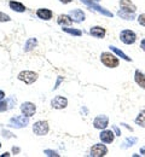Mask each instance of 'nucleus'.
Returning <instances> with one entry per match:
<instances>
[{
    "label": "nucleus",
    "mask_w": 145,
    "mask_h": 157,
    "mask_svg": "<svg viewBox=\"0 0 145 157\" xmlns=\"http://www.w3.org/2000/svg\"><path fill=\"white\" fill-rule=\"evenodd\" d=\"M101 60L108 68H116L119 65V59L116 58L111 52H103L101 56Z\"/></svg>",
    "instance_id": "nucleus-1"
},
{
    "label": "nucleus",
    "mask_w": 145,
    "mask_h": 157,
    "mask_svg": "<svg viewBox=\"0 0 145 157\" xmlns=\"http://www.w3.org/2000/svg\"><path fill=\"white\" fill-rule=\"evenodd\" d=\"M28 123H29V117H27L25 115L12 117L9 121V126L12 128H24V127H27Z\"/></svg>",
    "instance_id": "nucleus-2"
},
{
    "label": "nucleus",
    "mask_w": 145,
    "mask_h": 157,
    "mask_svg": "<svg viewBox=\"0 0 145 157\" xmlns=\"http://www.w3.org/2000/svg\"><path fill=\"white\" fill-rule=\"evenodd\" d=\"M81 2H83L85 5H87L91 10L93 9L94 11H97V12H99V13H102L104 16H108V17H113L114 15H113V12H110V11H108L106 9H104L102 6H99L96 1H93V0H81Z\"/></svg>",
    "instance_id": "nucleus-3"
},
{
    "label": "nucleus",
    "mask_w": 145,
    "mask_h": 157,
    "mask_svg": "<svg viewBox=\"0 0 145 157\" xmlns=\"http://www.w3.org/2000/svg\"><path fill=\"white\" fill-rule=\"evenodd\" d=\"M18 80L23 81L27 85H32L38 80V74L34 71H30V70H24L18 74Z\"/></svg>",
    "instance_id": "nucleus-4"
},
{
    "label": "nucleus",
    "mask_w": 145,
    "mask_h": 157,
    "mask_svg": "<svg viewBox=\"0 0 145 157\" xmlns=\"http://www.w3.org/2000/svg\"><path fill=\"white\" fill-rule=\"evenodd\" d=\"M48 131H50V127H48L47 121H38L33 126V132L36 136H45L48 133Z\"/></svg>",
    "instance_id": "nucleus-5"
},
{
    "label": "nucleus",
    "mask_w": 145,
    "mask_h": 157,
    "mask_svg": "<svg viewBox=\"0 0 145 157\" xmlns=\"http://www.w3.org/2000/svg\"><path fill=\"white\" fill-rule=\"evenodd\" d=\"M120 39H121V41H122L124 44H126V45H132V44L135 42L137 35H135L134 32L126 29V30H122V32H121V34H120Z\"/></svg>",
    "instance_id": "nucleus-6"
},
{
    "label": "nucleus",
    "mask_w": 145,
    "mask_h": 157,
    "mask_svg": "<svg viewBox=\"0 0 145 157\" xmlns=\"http://www.w3.org/2000/svg\"><path fill=\"white\" fill-rule=\"evenodd\" d=\"M21 111L27 117H32L36 111V106L30 101H25L21 105Z\"/></svg>",
    "instance_id": "nucleus-7"
},
{
    "label": "nucleus",
    "mask_w": 145,
    "mask_h": 157,
    "mask_svg": "<svg viewBox=\"0 0 145 157\" xmlns=\"http://www.w3.org/2000/svg\"><path fill=\"white\" fill-rule=\"evenodd\" d=\"M108 154V149L103 144H96L91 149V156L93 157H102Z\"/></svg>",
    "instance_id": "nucleus-8"
},
{
    "label": "nucleus",
    "mask_w": 145,
    "mask_h": 157,
    "mask_svg": "<svg viewBox=\"0 0 145 157\" xmlns=\"http://www.w3.org/2000/svg\"><path fill=\"white\" fill-rule=\"evenodd\" d=\"M109 124V118L105 115H98L93 121V126L97 129H105Z\"/></svg>",
    "instance_id": "nucleus-9"
},
{
    "label": "nucleus",
    "mask_w": 145,
    "mask_h": 157,
    "mask_svg": "<svg viewBox=\"0 0 145 157\" xmlns=\"http://www.w3.org/2000/svg\"><path fill=\"white\" fill-rule=\"evenodd\" d=\"M51 105L55 109H64L68 105V99L62 97V96H57L51 100Z\"/></svg>",
    "instance_id": "nucleus-10"
},
{
    "label": "nucleus",
    "mask_w": 145,
    "mask_h": 157,
    "mask_svg": "<svg viewBox=\"0 0 145 157\" xmlns=\"http://www.w3.org/2000/svg\"><path fill=\"white\" fill-rule=\"evenodd\" d=\"M69 16L71 17V20L74 22H78V23H81L85 21V13L82 12V10L80 9H75V10H71L69 12Z\"/></svg>",
    "instance_id": "nucleus-11"
},
{
    "label": "nucleus",
    "mask_w": 145,
    "mask_h": 157,
    "mask_svg": "<svg viewBox=\"0 0 145 157\" xmlns=\"http://www.w3.org/2000/svg\"><path fill=\"white\" fill-rule=\"evenodd\" d=\"M120 6H121L122 10L128 11V12H132V13H134L137 11L135 5L131 0H120Z\"/></svg>",
    "instance_id": "nucleus-12"
},
{
    "label": "nucleus",
    "mask_w": 145,
    "mask_h": 157,
    "mask_svg": "<svg viewBox=\"0 0 145 157\" xmlns=\"http://www.w3.org/2000/svg\"><path fill=\"white\" fill-rule=\"evenodd\" d=\"M99 138H101L102 143L109 144V143H113V141H114L115 134H114L111 131H103V132L99 134Z\"/></svg>",
    "instance_id": "nucleus-13"
},
{
    "label": "nucleus",
    "mask_w": 145,
    "mask_h": 157,
    "mask_svg": "<svg viewBox=\"0 0 145 157\" xmlns=\"http://www.w3.org/2000/svg\"><path fill=\"white\" fill-rule=\"evenodd\" d=\"M52 11L51 10H48V9H39L38 11H36V16L40 18V20H44V21H48L52 18Z\"/></svg>",
    "instance_id": "nucleus-14"
},
{
    "label": "nucleus",
    "mask_w": 145,
    "mask_h": 157,
    "mask_svg": "<svg viewBox=\"0 0 145 157\" xmlns=\"http://www.w3.org/2000/svg\"><path fill=\"white\" fill-rule=\"evenodd\" d=\"M90 34L94 38H98V39H103L105 36V29L102 27H93L90 29Z\"/></svg>",
    "instance_id": "nucleus-15"
},
{
    "label": "nucleus",
    "mask_w": 145,
    "mask_h": 157,
    "mask_svg": "<svg viewBox=\"0 0 145 157\" xmlns=\"http://www.w3.org/2000/svg\"><path fill=\"white\" fill-rule=\"evenodd\" d=\"M9 6L11 10L16 11V12H24L25 11V6L22 4V2H18V1H15V0H11L9 2Z\"/></svg>",
    "instance_id": "nucleus-16"
},
{
    "label": "nucleus",
    "mask_w": 145,
    "mask_h": 157,
    "mask_svg": "<svg viewBox=\"0 0 145 157\" xmlns=\"http://www.w3.org/2000/svg\"><path fill=\"white\" fill-rule=\"evenodd\" d=\"M134 80H135V82L142 87V88H144L145 90V75L142 73V71H139V70H135V74H134Z\"/></svg>",
    "instance_id": "nucleus-17"
},
{
    "label": "nucleus",
    "mask_w": 145,
    "mask_h": 157,
    "mask_svg": "<svg viewBox=\"0 0 145 157\" xmlns=\"http://www.w3.org/2000/svg\"><path fill=\"white\" fill-rule=\"evenodd\" d=\"M57 23L59 25H70L73 23V20L68 15H59L58 18H57Z\"/></svg>",
    "instance_id": "nucleus-18"
},
{
    "label": "nucleus",
    "mask_w": 145,
    "mask_h": 157,
    "mask_svg": "<svg viewBox=\"0 0 145 157\" xmlns=\"http://www.w3.org/2000/svg\"><path fill=\"white\" fill-rule=\"evenodd\" d=\"M16 98H10L7 99V100H0V111H6L7 109H10V108H12L13 105H11V103L12 101H15Z\"/></svg>",
    "instance_id": "nucleus-19"
},
{
    "label": "nucleus",
    "mask_w": 145,
    "mask_h": 157,
    "mask_svg": "<svg viewBox=\"0 0 145 157\" xmlns=\"http://www.w3.org/2000/svg\"><path fill=\"white\" fill-rule=\"evenodd\" d=\"M36 45H38V40L34 39V38H30V39L27 40V42H25V45H24V51H25V52H29V51H32Z\"/></svg>",
    "instance_id": "nucleus-20"
},
{
    "label": "nucleus",
    "mask_w": 145,
    "mask_h": 157,
    "mask_svg": "<svg viewBox=\"0 0 145 157\" xmlns=\"http://www.w3.org/2000/svg\"><path fill=\"white\" fill-rule=\"evenodd\" d=\"M117 15H119L121 18H124V20H127V21L134 20V13L128 12V11H124V10H122V9H121V10L117 12Z\"/></svg>",
    "instance_id": "nucleus-21"
},
{
    "label": "nucleus",
    "mask_w": 145,
    "mask_h": 157,
    "mask_svg": "<svg viewBox=\"0 0 145 157\" xmlns=\"http://www.w3.org/2000/svg\"><path fill=\"white\" fill-rule=\"evenodd\" d=\"M110 50L113 51V52H115L117 56H120L122 59H124V60H127V62H131V58L124 53V52H122L120 48H117V47H115V46H110Z\"/></svg>",
    "instance_id": "nucleus-22"
},
{
    "label": "nucleus",
    "mask_w": 145,
    "mask_h": 157,
    "mask_svg": "<svg viewBox=\"0 0 145 157\" xmlns=\"http://www.w3.org/2000/svg\"><path fill=\"white\" fill-rule=\"evenodd\" d=\"M63 30L70 35H74V36H81L82 35V32L80 29H75V28H63Z\"/></svg>",
    "instance_id": "nucleus-23"
},
{
    "label": "nucleus",
    "mask_w": 145,
    "mask_h": 157,
    "mask_svg": "<svg viewBox=\"0 0 145 157\" xmlns=\"http://www.w3.org/2000/svg\"><path fill=\"white\" fill-rule=\"evenodd\" d=\"M135 123L140 127H145V110L139 113V115L135 118Z\"/></svg>",
    "instance_id": "nucleus-24"
},
{
    "label": "nucleus",
    "mask_w": 145,
    "mask_h": 157,
    "mask_svg": "<svg viewBox=\"0 0 145 157\" xmlns=\"http://www.w3.org/2000/svg\"><path fill=\"white\" fill-rule=\"evenodd\" d=\"M137 143V138L132 137V138H127L126 140H124V145H122V147L124 149H127V147H129V146H132V145H134Z\"/></svg>",
    "instance_id": "nucleus-25"
},
{
    "label": "nucleus",
    "mask_w": 145,
    "mask_h": 157,
    "mask_svg": "<svg viewBox=\"0 0 145 157\" xmlns=\"http://www.w3.org/2000/svg\"><path fill=\"white\" fill-rule=\"evenodd\" d=\"M9 21H11V18H10V16L0 11V22H9Z\"/></svg>",
    "instance_id": "nucleus-26"
},
{
    "label": "nucleus",
    "mask_w": 145,
    "mask_h": 157,
    "mask_svg": "<svg viewBox=\"0 0 145 157\" xmlns=\"http://www.w3.org/2000/svg\"><path fill=\"white\" fill-rule=\"evenodd\" d=\"M44 154L46 155V156H56V157H59V154H57L56 151H53V150H45L44 151Z\"/></svg>",
    "instance_id": "nucleus-27"
},
{
    "label": "nucleus",
    "mask_w": 145,
    "mask_h": 157,
    "mask_svg": "<svg viewBox=\"0 0 145 157\" xmlns=\"http://www.w3.org/2000/svg\"><path fill=\"white\" fill-rule=\"evenodd\" d=\"M138 22H139V24H140V25L145 27V13L140 15V16L138 17Z\"/></svg>",
    "instance_id": "nucleus-28"
},
{
    "label": "nucleus",
    "mask_w": 145,
    "mask_h": 157,
    "mask_svg": "<svg viewBox=\"0 0 145 157\" xmlns=\"http://www.w3.org/2000/svg\"><path fill=\"white\" fill-rule=\"evenodd\" d=\"M113 129L115 131V133H116V136H121V132H120V129L116 127V126H113Z\"/></svg>",
    "instance_id": "nucleus-29"
},
{
    "label": "nucleus",
    "mask_w": 145,
    "mask_h": 157,
    "mask_svg": "<svg viewBox=\"0 0 145 157\" xmlns=\"http://www.w3.org/2000/svg\"><path fill=\"white\" fill-rule=\"evenodd\" d=\"M11 133L10 132H6V131H2V136H4V138H10V137H13V136H10Z\"/></svg>",
    "instance_id": "nucleus-30"
},
{
    "label": "nucleus",
    "mask_w": 145,
    "mask_h": 157,
    "mask_svg": "<svg viewBox=\"0 0 145 157\" xmlns=\"http://www.w3.org/2000/svg\"><path fill=\"white\" fill-rule=\"evenodd\" d=\"M140 47H142L143 51H145V39L142 40V42H140Z\"/></svg>",
    "instance_id": "nucleus-31"
},
{
    "label": "nucleus",
    "mask_w": 145,
    "mask_h": 157,
    "mask_svg": "<svg viewBox=\"0 0 145 157\" xmlns=\"http://www.w3.org/2000/svg\"><path fill=\"white\" fill-rule=\"evenodd\" d=\"M63 78H58V81H57V83H56V86H55V87H53V90H56V88H57V87H58V85H59V83H61V81H62Z\"/></svg>",
    "instance_id": "nucleus-32"
},
{
    "label": "nucleus",
    "mask_w": 145,
    "mask_h": 157,
    "mask_svg": "<svg viewBox=\"0 0 145 157\" xmlns=\"http://www.w3.org/2000/svg\"><path fill=\"white\" fill-rule=\"evenodd\" d=\"M4 98H5V92H2V91L0 90V100H2Z\"/></svg>",
    "instance_id": "nucleus-33"
},
{
    "label": "nucleus",
    "mask_w": 145,
    "mask_h": 157,
    "mask_svg": "<svg viewBox=\"0 0 145 157\" xmlns=\"http://www.w3.org/2000/svg\"><path fill=\"white\" fill-rule=\"evenodd\" d=\"M140 154H142L143 156H145V146H144V147H142V149H140Z\"/></svg>",
    "instance_id": "nucleus-34"
},
{
    "label": "nucleus",
    "mask_w": 145,
    "mask_h": 157,
    "mask_svg": "<svg viewBox=\"0 0 145 157\" xmlns=\"http://www.w3.org/2000/svg\"><path fill=\"white\" fill-rule=\"evenodd\" d=\"M61 2H63V4H68V2H70L71 0H59Z\"/></svg>",
    "instance_id": "nucleus-35"
},
{
    "label": "nucleus",
    "mask_w": 145,
    "mask_h": 157,
    "mask_svg": "<svg viewBox=\"0 0 145 157\" xmlns=\"http://www.w3.org/2000/svg\"><path fill=\"white\" fill-rule=\"evenodd\" d=\"M12 150H13V152H20V149H18V147H15V146H13Z\"/></svg>",
    "instance_id": "nucleus-36"
},
{
    "label": "nucleus",
    "mask_w": 145,
    "mask_h": 157,
    "mask_svg": "<svg viewBox=\"0 0 145 157\" xmlns=\"http://www.w3.org/2000/svg\"><path fill=\"white\" fill-rule=\"evenodd\" d=\"M93 1H96V2H98V1H101V0H93Z\"/></svg>",
    "instance_id": "nucleus-37"
},
{
    "label": "nucleus",
    "mask_w": 145,
    "mask_h": 157,
    "mask_svg": "<svg viewBox=\"0 0 145 157\" xmlns=\"http://www.w3.org/2000/svg\"><path fill=\"white\" fill-rule=\"evenodd\" d=\"M0 147H1V144H0Z\"/></svg>",
    "instance_id": "nucleus-38"
}]
</instances>
